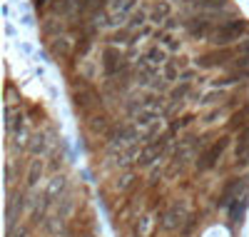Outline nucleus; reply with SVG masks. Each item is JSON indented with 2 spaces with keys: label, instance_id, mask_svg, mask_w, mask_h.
I'll return each instance as SVG.
<instances>
[{
  "label": "nucleus",
  "instance_id": "423d86ee",
  "mask_svg": "<svg viewBox=\"0 0 249 237\" xmlns=\"http://www.w3.org/2000/svg\"><path fill=\"white\" fill-rule=\"evenodd\" d=\"M247 207H249V175L244 178V185H242V190H239V195L230 202V207H227V212H230V220H232V222H242Z\"/></svg>",
  "mask_w": 249,
  "mask_h": 237
},
{
  "label": "nucleus",
  "instance_id": "f03ea898",
  "mask_svg": "<svg viewBox=\"0 0 249 237\" xmlns=\"http://www.w3.org/2000/svg\"><path fill=\"white\" fill-rule=\"evenodd\" d=\"M70 98H72V105L82 115H92L95 110L105 107V102H102V93L97 90V85L92 80L77 78L75 82H70Z\"/></svg>",
  "mask_w": 249,
  "mask_h": 237
},
{
  "label": "nucleus",
  "instance_id": "6e6552de",
  "mask_svg": "<svg viewBox=\"0 0 249 237\" xmlns=\"http://www.w3.org/2000/svg\"><path fill=\"white\" fill-rule=\"evenodd\" d=\"M65 190H68V178L65 175H53V180L45 187V198L50 202H57V200L65 198Z\"/></svg>",
  "mask_w": 249,
  "mask_h": 237
},
{
  "label": "nucleus",
  "instance_id": "f8f14e48",
  "mask_svg": "<svg viewBox=\"0 0 249 237\" xmlns=\"http://www.w3.org/2000/svg\"><path fill=\"white\" fill-rule=\"evenodd\" d=\"M8 237H28V227L25 225H20V227L15 225V227L8 230Z\"/></svg>",
  "mask_w": 249,
  "mask_h": 237
},
{
  "label": "nucleus",
  "instance_id": "9d476101",
  "mask_svg": "<svg viewBox=\"0 0 249 237\" xmlns=\"http://www.w3.org/2000/svg\"><path fill=\"white\" fill-rule=\"evenodd\" d=\"M135 180H137L135 172H132V170H124V172H120L117 180H115V190L122 195V192H127L130 187H135Z\"/></svg>",
  "mask_w": 249,
  "mask_h": 237
},
{
  "label": "nucleus",
  "instance_id": "39448f33",
  "mask_svg": "<svg viewBox=\"0 0 249 237\" xmlns=\"http://www.w3.org/2000/svg\"><path fill=\"white\" fill-rule=\"evenodd\" d=\"M227 145H230V138H219V140H214V142L207 145L202 153L197 155V170H199V172H207V170L217 167V162H219V158L224 155Z\"/></svg>",
  "mask_w": 249,
  "mask_h": 237
},
{
  "label": "nucleus",
  "instance_id": "7ed1b4c3",
  "mask_svg": "<svg viewBox=\"0 0 249 237\" xmlns=\"http://www.w3.org/2000/svg\"><path fill=\"white\" fill-rule=\"evenodd\" d=\"M192 215H190V210H187V202H179V200H175V202H170L167 207L162 210V215H160V227L164 230V232H177V230H190L192 227Z\"/></svg>",
  "mask_w": 249,
  "mask_h": 237
},
{
  "label": "nucleus",
  "instance_id": "1a4fd4ad",
  "mask_svg": "<svg viewBox=\"0 0 249 237\" xmlns=\"http://www.w3.org/2000/svg\"><path fill=\"white\" fill-rule=\"evenodd\" d=\"M43 170H45V165L40 162V160H30L28 172H25V187H28V190L40 182V178H43Z\"/></svg>",
  "mask_w": 249,
  "mask_h": 237
},
{
  "label": "nucleus",
  "instance_id": "f257e3e1",
  "mask_svg": "<svg viewBox=\"0 0 249 237\" xmlns=\"http://www.w3.org/2000/svg\"><path fill=\"white\" fill-rule=\"evenodd\" d=\"M100 68H102V78L105 80H132L135 78V68L127 55H122L115 45H105L100 55Z\"/></svg>",
  "mask_w": 249,
  "mask_h": 237
},
{
  "label": "nucleus",
  "instance_id": "9b49d317",
  "mask_svg": "<svg viewBox=\"0 0 249 237\" xmlns=\"http://www.w3.org/2000/svg\"><path fill=\"white\" fill-rule=\"evenodd\" d=\"M249 153V125L239 130V138H237V158H244Z\"/></svg>",
  "mask_w": 249,
  "mask_h": 237
},
{
  "label": "nucleus",
  "instance_id": "0eeeda50",
  "mask_svg": "<svg viewBox=\"0 0 249 237\" xmlns=\"http://www.w3.org/2000/svg\"><path fill=\"white\" fill-rule=\"evenodd\" d=\"M25 210V195L23 192H8V205H5V217H8V230L18 225L20 215Z\"/></svg>",
  "mask_w": 249,
  "mask_h": 237
},
{
  "label": "nucleus",
  "instance_id": "20e7f679",
  "mask_svg": "<svg viewBox=\"0 0 249 237\" xmlns=\"http://www.w3.org/2000/svg\"><path fill=\"white\" fill-rule=\"evenodd\" d=\"M242 35H249L247 20L239 18V15H232L230 20H224V23L214 30V35L210 38V42H214V45H219V48L222 45H234Z\"/></svg>",
  "mask_w": 249,
  "mask_h": 237
}]
</instances>
